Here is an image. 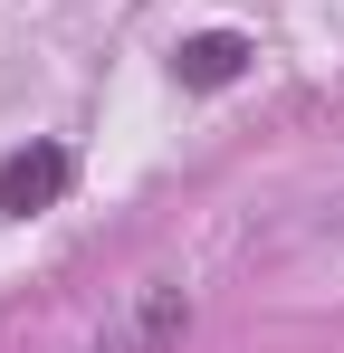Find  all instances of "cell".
I'll return each mask as SVG.
<instances>
[{
	"label": "cell",
	"instance_id": "cell-3",
	"mask_svg": "<svg viewBox=\"0 0 344 353\" xmlns=\"http://www.w3.org/2000/svg\"><path fill=\"white\" fill-rule=\"evenodd\" d=\"M239 67H249V39H239V29H201V39L172 48V77H182V86H229Z\"/></svg>",
	"mask_w": 344,
	"mask_h": 353
},
{
	"label": "cell",
	"instance_id": "cell-2",
	"mask_svg": "<svg viewBox=\"0 0 344 353\" xmlns=\"http://www.w3.org/2000/svg\"><path fill=\"white\" fill-rule=\"evenodd\" d=\"M67 181H77L67 143H19V153L0 163V210H10V220H29V210H48Z\"/></svg>",
	"mask_w": 344,
	"mask_h": 353
},
{
	"label": "cell",
	"instance_id": "cell-1",
	"mask_svg": "<svg viewBox=\"0 0 344 353\" xmlns=\"http://www.w3.org/2000/svg\"><path fill=\"white\" fill-rule=\"evenodd\" d=\"M182 334H191V296L172 287V277H144V287H134V296L106 315L96 353H172Z\"/></svg>",
	"mask_w": 344,
	"mask_h": 353
}]
</instances>
